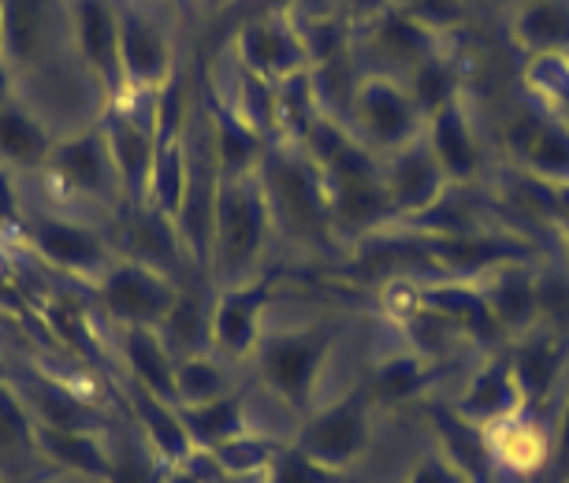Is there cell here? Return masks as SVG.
Masks as SVG:
<instances>
[{
	"label": "cell",
	"mask_w": 569,
	"mask_h": 483,
	"mask_svg": "<svg viewBox=\"0 0 569 483\" xmlns=\"http://www.w3.org/2000/svg\"><path fill=\"white\" fill-rule=\"evenodd\" d=\"M38 175L46 182V198L52 201L57 212H68L71 205H86V209L123 205V182L120 171H116L101 120L74 134H63L57 149H52L49 164Z\"/></svg>",
	"instance_id": "1"
},
{
	"label": "cell",
	"mask_w": 569,
	"mask_h": 483,
	"mask_svg": "<svg viewBox=\"0 0 569 483\" xmlns=\"http://www.w3.org/2000/svg\"><path fill=\"white\" fill-rule=\"evenodd\" d=\"M19 239L41 264L74 279V283L93 286L116 261L109 234L93 228L90 220H79L71 212L57 209H27Z\"/></svg>",
	"instance_id": "2"
},
{
	"label": "cell",
	"mask_w": 569,
	"mask_h": 483,
	"mask_svg": "<svg viewBox=\"0 0 569 483\" xmlns=\"http://www.w3.org/2000/svg\"><path fill=\"white\" fill-rule=\"evenodd\" d=\"M93 294L120 328H160L176 305V290L164 275L123 256H116L109 272L93 283Z\"/></svg>",
	"instance_id": "3"
},
{
	"label": "cell",
	"mask_w": 569,
	"mask_h": 483,
	"mask_svg": "<svg viewBox=\"0 0 569 483\" xmlns=\"http://www.w3.org/2000/svg\"><path fill=\"white\" fill-rule=\"evenodd\" d=\"M71 27L82 63L98 79L104 101L123 104L127 90L123 57H120V0H71Z\"/></svg>",
	"instance_id": "4"
},
{
	"label": "cell",
	"mask_w": 569,
	"mask_h": 483,
	"mask_svg": "<svg viewBox=\"0 0 569 483\" xmlns=\"http://www.w3.org/2000/svg\"><path fill=\"white\" fill-rule=\"evenodd\" d=\"M104 138H109L116 171L123 182V205H146L149 201V175H153V120L138 112L134 97L123 104H109L101 115Z\"/></svg>",
	"instance_id": "5"
},
{
	"label": "cell",
	"mask_w": 569,
	"mask_h": 483,
	"mask_svg": "<svg viewBox=\"0 0 569 483\" xmlns=\"http://www.w3.org/2000/svg\"><path fill=\"white\" fill-rule=\"evenodd\" d=\"M12 383L27 399L38 424L60 427V432H109V416L101 413V405L60 375L46 369H27L12 372Z\"/></svg>",
	"instance_id": "6"
},
{
	"label": "cell",
	"mask_w": 569,
	"mask_h": 483,
	"mask_svg": "<svg viewBox=\"0 0 569 483\" xmlns=\"http://www.w3.org/2000/svg\"><path fill=\"white\" fill-rule=\"evenodd\" d=\"M120 57L127 90H160L171 71L168 38L146 12H138L131 0H120Z\"/></svg>",
	"instance_id": "7"
},
{
	"label": "cell",
	"mask_w": 569,
	"mask_h": 483,
	"mask_svg": "<svg viewBox=\"0 0 569 483\" xmlns=\"http://www.w3.org/2000/svg\"><path fill=\"white\" fill-rule=\"evenodd\" d=\"M57 131L30 109L23 97L0 104V164L16 175H38L57 149Z\"/></svg>",
	"instance_id": "8"
},
{
	"label": "cell",
	"mask_w": 569,
	"mask_h": 483,
	"mask_svg": "<svg viewBox=\"0 0 569 483\" xmlns=\"http://www.w3.org/2000/svg\"><path fill=\"white\" fill-rule=\"evenodd\" d=\"M34 454L52 472L104 483L112 472V446L104 432H60V427H34Z\"/></svg>",
	"instance_id": "9"
},
{
	"label": "cell",
	"mask_w": 569,
	"mask_h": 483,
	"mask_svg": "<svg viewBox=\"0 0 569 483\" xmlns=\"http://www.w3.org/2000/svg\"><path fill=\"white\" fill-rule=\"evenodd\" d=\"M120 331H123L120 346L131 380L164 402L176 399V361H171L160 328H120Z\"/></svg>",
	"instance_id": "10"
},
{
	"label": "cell",
	"mask_w": 569,
	"mask_h": 483,
	"mask_svg": "<svg viewBox=\"0 0 569 483\" xmlns=\"http://www.w3.org/2000/svg\"><path fill=\"white\" fill-rule=\"evenodd\" d=\"M257 234H261V217H257V201L242 187H228L217 201V245L223 268H242L246 256L253 253Z\"/></svg>",
	"instance_id": "11"
},
{
	"label": "cell",
	"mask_w": 569,
	"mask_h": 483,
	"mask_svg": "<svg viewBox=\"0 0 569 483\" xmlns=\"http://www.w3.org/2000/svg\"><path fill=\"white\" fill-rule=\"evenodd\" d=\"M131 410H134V421L142 424L149 446H153V454L179 461L182 450H187V424H182V416H176L168 410L164 399H157L153 391H146V386H138V383L131 394Z\"/></svg>",
	"instance_id": "12"
},
{
	"label": "cell",
	"mask_w": 569,
	"mask_h": 483,
	"mask_svg": "<svg viewBox=\"0 0 569 483\" xmlns=\"http://www.w3.org/2000/svg\"><path fill=\"white\" fill-rule=\"evenodd\" d=\"M34 413L19 386L8 380L0 383V450L4 454H34Z\"/></svg>",
	"instance_id": "13"
},
{
	"label": "cell",
	"mask_w": 569,
	"mask_h": 483,
	"mask_svg": "<svg viewBox=\"0 0 569 483\" xmlns=\"http://www.w3.org/2000/svg\"><path fill=\"white\" fill-rule=\"evenodd\" d=\"M250 331H253V298L250 294L223 298V305L217 313V339L223 346L242 350L246 342H250Z\"/></svg>",
	"instance_id": "14"
},
{
	"label": "cell",
	"mask_w": 569,
	"mask_h": 483,
	"mask_svg": "<svg viewBox=\"0 0 569 483\" xmlns=\"http://www.w3.org/2000/svg\"><path fill=\"white\" fill-rule=\"evenodd\" d=\"M23 217H27V205L19 198V187H16V171H8L0 164V228L16 231L23 228Z\"/></svg>",
	"instance_id": "15"
},
{
	"label": "cell",
	"mask_w": 569,
	"mask_h": 483,
	"mask_svg": "<svg viewBox=\"0 0 569 483\" xmlns=\"http://www.w3.org/2000/svg\"><path fill=\"white\" fill-rule=\"evenodd\" d=\"M246 49H250V57L261 63V68H268V63H279L287 57L283 38L272 34V30H253L250 41H246Z\"/></svg>",
	"instance_id": "16"
},
{
	"label": "cell",
	"mask_w": 569,
	"mask_h": 483,
	"mask_svg": "<svg viewBox=\"0 0 569 483\" xmlns=\"http://www.w3.org/2000/svg\"><path fill=\"white\" fill-rule=\"evenodd\" d=\"M532 30L540 38H558L566 30V19L555 12V8H540V12L532 16Z\"/></svg>",
	"instance_id": "17"
},
{
	"label": "cell",
	"mask_w": 569,
	"mask_h": 483,
	"mask_svg": "<svg viewBox=\"0 0 569 483\" xmlns=\"http://www.w3.org/2000/svg\"><path fill=\"white\" fill-rule=\"evenodd\" d=\"M8 97H16V82H12V71H8V63H4V52H0V104H4Z\"/></svg>",
	"instance_id": "18"
},
{
	"label": "cell",
	"mask_w": 569,
	"mask_h": 483,
	"mask_svg": "<svg viewBox=\"0 0 569 483\" xmlns=\"http://www.w3.org/2000/svg\"><path fill=\"white\" fill-rule=\"evenodd\" d=\"M34 483H93V480H79V476H63V472H49V476H38Z\"/></svg>",
	"instance_id": "19"
},
{
	"label": "cell",
	"mask_w": 569,
	"mask_h": 483,
	"mask_svg": "<svg viewBox=\"0 0 569 483\" xmlns=\"http://www.w3.org/2000/svg\"><path fill=\"white\" fill-rule=\"evenodd\" d=\"M8 380H12V369H8V361L0 358V383H8Z\"/></svg>",
	"instance_id": "20"
},
{
	"label": "cell",
	"mask_w": 569,
	"mask_h": 483,
	"mask_svg": "<svg viewBox=\"0 0 569 483\" xmlns=\"http://www.w3.org/2000/svg\"><path fill=\"white\" fill-rule=\"evenodd\" d=\"M38 476H12V480H0V483H34Z\"/></svg>",
	"instance_id": "21"
}]
</instances>
